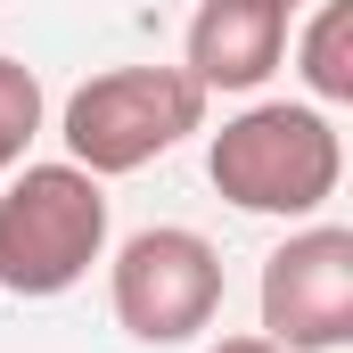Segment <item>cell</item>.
Masks as SVG:
<instances>
[{
    "label": "cell",
    "instance_id": "5",
    "mask_svg": "<svg viewBox=\"0 0 353 353\" xmlns=\"http://www.w3.org/2000/svg\"><path fill=\"white\" fill-rule=\"evenodd\" d=\"M263 337L288 353H345L353 345V230L345 222H304L263 255L255 279Z\"/></svg>",
    "mask_w": 353,
    "mask_h": 353
},
{
    "label": "cell",
    "instance_id": "2",
    "mask_svg": "<svg viewBox=\"0 0 353 353\" xmlns=\"http://www.w3.org/2000/svg\"><path fill=\"white\" fill-rule=\"evenodd\" d=\"M90 263H107V181L83 165H17L0 189V288L8 296H66Z\"/></svg>",
    "mask_w": 353,
    "mask_h": 353
},
{
    "label": "cell",
    "instance_id": "4",
    "mask_svg": "<svg viewBox=\"0 0 353 353\" xmlns=\"http://www.w3.org/2000/svg\"><path fill=\"white\" fill-rule=\"evenodd\" d=\"M107 304H115L123 337H140V345H189L222 312V255H214V239H197L181 222L132 230L115 247V263H107Z\"/></svg>",
    "mask_w": 353,
    "mask_h": 353
},
{
    "label": "cell",
    "instance_id": "3",
    "mask_svg": "<svg viewBox=\"0 0 353 353\" xmlns=\"http://www.w3.org/2000/svg\"><path fill=\"white\" fill-rule=\"evenodd\" d=\"M189 132H205V90L189 83L181 66H107L58 115L66 165H83L90 181L140 173V165L173 157Z\"/></svg>",
    "mask_w": 353,
    "mask_h": 353
},
{
    "label": "cell",
    "instance_id": "9",
    "mask_svg": "<svg viewBox=\"0 0 353 353\" xmlns=\"http://www.w3.org/2000/svg\"><path fill=\"white\" fill-rule=\"evenodd\" d=\"M205 353H288V345H271L263 329H255V337H222V345H205Z\"/></svg>",
    "mask_w": 353,
    "mask_h": 353
},
{
    "label": "cell",
    "instance_id": "10",
    "mask_svg": "<svg viewBox=\"0 0 353 353\" xmlns=\"http://www.w3.org/2000/svg\"><path fill=\"white\" fill-rule=\"evenodd\" d=\"M279 8H288V17H296V8H304V0H279Z\"/></svg>",
    "mask_w": 353,
    "mask_h": 353
},
{
    "label": "cell",
    "instance_id": "7",
    "mask_svg": "<svg viewBox=\"0 0 353 353\" xmlns=\"http://www.w3.org/2000/svg\"><path fill=\"white\" fill-rule=\"evenodd\" d=\"M312 25L296 41V74L312 107H353V0H304Z\"/></svg>",
    "mask_w": 353,
    "mask_h": 353
},
{
    "label": "cell",
    "instance_id": "6",
    "mask_svg": "<svg viewBox=\"0 0 353 353\" xmlns=\"http://www.w3.org/2000/svg\"><path fill=\"white\" fill-rule=\"evenodd\" d=\"M288 58V8L279 0H197L189 33H181V74L205 90H263Z\"/></svg>",
    "mask_w": 353,
    "mask_h": 353
},
{
    "label": "cell",
    "instance_id": "8",
    "mask_svg": "<svg viewBox=\"0 0 353 353\" xmlns=\"http://www.w3.org/2000/svg\"><path fill=\"white\" fill-rule=\"evenodd\" d=\"M41 115H50V99H41V74L33 66H17V58H0V181L25 165V148L41 140Z\"/></svg>",
    "mask_w": 353,
    "mask_h": 353
},
{
    "label": "cell",
    "instance_id": "1",
    "mask_svg": "<svg viewBox=\"0 0 353 353\" xmlns=\"http://www.w3.org/2000/svg\"><path fill=\"white\" fill-rule=\"evenodd\" d=\"M205 181L239 205V214H263V222H312L337 181H345V132L329 107L312 99H255L239 107L214 148H205Z\"/></svg>",
    "mask_w": 353,
    "mask_h": 353
}]
</instances>
